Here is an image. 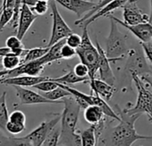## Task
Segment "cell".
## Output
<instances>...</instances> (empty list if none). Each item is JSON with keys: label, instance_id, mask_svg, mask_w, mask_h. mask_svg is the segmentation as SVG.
<instances>
[{"label": "cell", "instance_id": "obj_20", "mask_svg": "<svg viewBox=\"0 0 152 146\" xmlns=\"http://www.w3.org/2000/svg\"><path fill=\"white\" fill-rule=\"evenodd\" d=\"M65 43V39H62L55 44H53V45L51 46H48L49 49L47 51V53L43 56L41 57L39 60L45 64H48V63H51L54 61H57V60H60L61 59V48L62 46V45Z\"/></svg>", "mask_w": 152, "mask_h": 146}, {"label": "cell", "instance_id": "obj_24", "mask_svg": "<svg viewBox=\"0 0 152 146\" xmlns=\"http://www.w3.org/2000/svg\"><path fill=\"white\" fill-rule=\"evenodd\" d=\"M43 96H45L46 99L51 100V101H54V102H60L61 99H63L65 97L70 96V93L68 92L64 87H61V85L59 83L58 87L49 92H45L42 94Z\"/></svg>", "mask_w": 152, "mask_h": 146}, {"label": "cell", "instance_id": "obj_17", "mask_svg": "<svg viewBox=\"0 0 152 146\" xmlns=\"http://www.w3.org/2000/svg\"><path fill=\"white\" fill-rule=\"evenodd\" d=\"M127 1L128 0H114V1H112L110 3H109L108 4H106L105 6H103L102 8L98 10L96 12H94L87 20H86L80 26L83 27V28L88 27L91 23L95 21L97 19H99V18H101L102 16H108L113 11H115V10H117L118 8H122Z\"/></svg>", "mask_w": 152, "mask_h": 146}, {"label": "cell", "instance_id": "obj_26", "mask_svg": "<svg viewBox=\"0 0 152 146\" xmlns=\"http://www.w3.org/2000/svg\"><path fill=\"white\" fill-rule=\"evenodd\" d=\"M0 146H32L25 137H14L0 136Z\"/></svg>", "mask_w": 152, "mask_h": 146}, {"label": "cell", "instance_id": "obj_2", "mask_svg": "<svg viewBox=\"0 0 152 146\" xmlns=\"http://www.w3.org/2000/svg\"><path fill=\"white\" fill-rule=\"evenodd\" d=\"M63 112L61 114V136L58 146H81L80 132L77 131L80 105L70 95L63 98Z\"/></svg>", "mask_w": 152, "mask_h": 146}, {"label": "cell", "instance_id": "obj_44", "mask_svg": "<svg viewBox=\"0 0 152 146\" xmlns=\"http://www.w3.org/2000/svg\"><path fill=\"white\" fill-rule=\"evenodd\" d=\"M7 71H8V70H0V79H1L2 78H4V77L7 74Z\"/></svg>", "mask_w": 152, "mask_h": 146}, {"label": "cell", "instance_id": "obj_4", "mask_svg": "<svg viewBox=\"0 0 152 146\" xmlns=\"http://www.w3.org/2000/svg\"><path fill=\"white\" fill-rule=\"evenodd\" d=\"M82 42L81 45L76 49L77 55L79 57L80 62L87 66L89 70V80L95 79V74L98 71L99 64V52L96 46L90 39L87 27L83 28Z\"/></svg>", "mask_w": 152, "mask_h": 146}, {"label": "cell", "instance_id": "obj_41", "mask_svg": "<svg viewBox=\"0 0 152 146\" xmlns=\"http://www.w3.org/2000/svg\"><path fill=\"white\" fill-rule=\"evenodd\" d=\"M141 79L145 82L147 83L152 88V75L151 74H144L142 76H141Z\"/></svg>", "mask_w": 152, "mask_h": 146}, {"label": "cell", "instance_id": "obj_23", "mask_svg": "<svg viewBox=\"0 0 152 146\" xmlns=\"http://www.w3.org/2000/svg\"><path fill=\"white\" fill-rule=\"evenodd\" d=\"M51 79L57 83L63 84V85H74V84H77V83H83V82L89 81L88 79H83V78L77 77L73 70L69 71L67 74H65L60 78Z\"/></svg>", "mask_w": 152, "mask_h": 146}, {"label": "cell", "instance_id": "obj_9", "mask_svg": "<svg viewBox=\"0 0 152 146\" xmlns=\"http://www.w3.org/2000/svg\"><path fill=\"white\" fill-rule=\"evenodd\" d=\"M143 54L144 53L137 50H128L126 70L131 73V75L134 74L141 77L144 74H151V69L148 66L145 54Z\"/></svg>", "mask_w": 152, "mask_h": 146}, {"label": "cell", "instance_id": "obj_19", "mask_svg": "<svg viewBox=\"0 0 152 146\" xmlns=\"http://www.w3.org/2000/svg\"><path fill=\"white\" fill-rule=\"evenodd\" d=\"M84 110V118L91 125H95L104 119L103 111L97 105H89Z\"/></svg>", "mask_w": 152, "mask_h": 146}, {"label": "cell", "instance_id": "obj_35", "mask_svg": "<svg viewBox=\"0 0 152 146\" xmlns=\"http://www.w3.org/2000/svg\"><path fill=\"white\" fill-rule=\"evenodd\" d=\"M81 42H82V37L73 32L65 38V43L75 49H77L81 45Z\"/></svg>", "mask_w": 152, "mask_h": 146}, {"label": "cell", "instance_id": "obj_48", "mask_svg": "<svg viewBox=\"0 0 152 146\" xmlns=\"http://www.w3.org/2000/svg\"><path fill=\"white\" fill-rule=\"evenodd\" d=\"M2 1H3V0H0V4H2Z\"/></svg>", "mask_w": 152, "mask_h": 146}, {"label": "cell", "instance_id": "obj_28", "mask_svg": "<svg viewBox=\"0 0 152 146\" xmlns=\"http://www.w3.org/2000/svg\"><path fill=\"white\" fill-rule=\"evenodd\" d=\"M22 63V57L14 54H9L2 57V65L6 70H12Z\"/></svg>", "mask_w": 152, "mask_h": 146}, {"label": "cell", "instance_id": "obj_22", "mask_svg": "<svg viewBox=\"0 0 152 146\" xmlns=\"http://www.w3.org/2000/svg\"><path fill=\"white\" fill-rule=\"evenodd\" d=\"M5 46L12 51V53L16 55L23 57L27 49L24 48L21 39H20L17 36H10L5 40Z\"/></svg>", "mask_w": 152, "mask_h": 146}, {"label": "cell", "instance_id": "obj_38", "mask_svg": "<svg viewBox=\"0 0 152 146\" xmlns=\"http://www.w3.org/2000/svg\"><path fill=\"white\" fill-rule=\"evenodd\" d=\"M73 71L75 72V74L79 77V78H83V79H89V70L87 68L86 65H85L84 63L82 62H79L77 63L74 69H73Z\"/></svg>", "mask_w": 152, "mask_h": 146}, {"label": "cell", "instance_id": "obj_31", "mask_svg": "<svg viewBox=\"0 0 152 146\" xmlns=\"http://www.w3.org/2000/svg\"><path fill=\"white\" fill-rule=\"evenodd\" d=\"M112 1H114V0H102V1H100V2H98L97 4H96V5H95V7L92 10V11H90L89 12H87L86 15H84L82 18H80V19H78V20H77L76 21H75V25H78V26H80L86 20H87L89 17H91L94 12H96L98 10H100L101 8H102L103 6H105L106 4H108L109 3H110V2H112Z\"/></svg>", "mask_w": 152, "mask_h": 146}, {"label": "cell", "instance_id": "obj_7", "mask_svg": "<svg viewBox=\"0 0 152 146\" xmlns=\"http://www.w3.org/2000/svg\"><path fill=\"white\" fill-rule=\"evenodd\" d=\"M138 0H128L123 9V21L129 25L151 22V18L145 13L137 4Z\"/></svg>", "mask_w": 152, "mask_h": 146}, {"label": "cell", "instance_id": "obj_6", "mask_svg": "<svg viewBox=\"0 0 152 146\" xmlns=\"http://www.w3.org/2000/svg\"><path fill=\"white\" fill-rule=\"evenodd\" d=\"M49 4L53 14V28H52V34L47 46H51L53 44L62 39H65L69 34L72 33V29L69 28V26L67 24V22L61 15L57 8L56 2L54 0H50Z\"/></svg>", "mask_w": 152, "mask_h": 146}, {"label": "cell", "instance_id": "obj_27", "mask_svg": "<svg viewBox=\"0 0 152 146\" xmlns=\"http://www.w3.org/2000/svg\"><path fill=\"white\" fill-rule=\"evenodd\" d=\"M48 49L49 47L46 46V47H36L27 50L22 57V63L40 59L47 53Z\"/></svg>", "mask_w": 152, "mask_h": 146}, {"label": "cell", "instance_id": "obj_15", "mask_svg": "<svg viewBox=\"0 0 152 146\" xmlns=\"http://www.w3.org/2000/svg\"><path fill=\"white\" fill-rule=\"evenodd\" d=\"M108 17L112 18L118 24L123 26L124 28H126V29H128L131 33H133L134 35V37H136L142 43H145V42H149L151 41V22H146V23H139V24H134V25H129L125 23L122 20L109 14Z\"/></svg>", "mask_w": 152, "mask_h": 146}, {"label": "cell", "instance_id": "obj_12", "mask_svg": "<svg viewBox=\"0 0 152 146\" xmlns=\"http://www.w3.org/2000/svg\"><path fill=\"white\" fill-rule=\"evenodd\" d=\"M45 64L38 59L31 62H27L21 63L17 68L8 70L7 74L4 76L5 78L10 77H17L21 75H28V76H39L45 68Z\"/></svg>", "mask_w": 152, "mask_h": 146}, {"label": "cell", "instance_id": "obj_42", "mask_svg": "<svg viewBox=\"0 0 152 146\" xmlns=\"http://www.w3.org/2000/svg\"><path fill=\"white\" fill-rule=\"evenodd\" d=\"M9 54H13L12 51L11 49H9L8 47L4 46V47H0V57H4Z\"/></svg>", "mask_w": 152, "mask_h": 146}, {"label": "cell", "instance_id": "obj_45", "mask_svg": "<svg viewBox=\"0 0 152 146\" xmlns=\"http://www.w3.org/2000/svg\"><path fill=\"white\" fill-rule=\"evenodd\" d=\"M150 29H151V40H152V23L151 24V28H150Z\"/></svg>", "mask_w": 152, "mask_h": 146}, {"label": "cell", "instance_id": "obj_1", "mask_svg": "<svg viewBox=\"0 0 152 146\" xmlns=\"http://www.w3.org/2000/svg\"><path fill=\"white\" fill-rule=\"evenodd\" d=\"M117 114L120 120L118 125L113 128L106 127L102 132L100 140L104 146H132L139 140H152V136L140 135L134 127L136 120L142 116L141 114H128L121 110L118 105Z\"/></svg>", "mask_w": 152, "mask_h": 146}, {"label": "cell", "instance_id": "obj_50", "mask_svg": "<svg viewBox=\"0 0 152 146\" xmlns=\"http://www.w3.org/2000/svg\"><path fill=\"white\" fill-rule=\"evenodd\" d=\"M1 10H2V8L0 7V13H1Z\"/></svg>", "mask_w": 152, "mask_h": 146}, {"label": "cell", "instance_id": "obj_16", "mask_svg": "<svg viewBox=\"0 0 152 146\" xmlns=\"http://www.w3.org/2000/svg\"><path fill=\"white\" fill-rule=\"evenodd\" d=\"M48 77H42V76H28V75H21L17 77H10V78H2L0 79V84L5 86H12V87H34L35 85L49 79Z\"/></svg>", "mask_w": 152, "mask_h": 146}, {"label": "cell", "instance_id": "obj_21", "mask_svg": "<svg viewBox=\"0 0 152 146\" xmlns=\"http://www.w3.org/2000/svg\"><path fill=\"white\" fill-rule=\"evenodd\" d=\"M81 146H97L99 138L96 136L95 126L91 125L88 128L80 132Z\"/></svg>", "mask_w": 152, "mask_h": 146}, {"label": "cell", "instance_id": "obj_46", "mask_svg": "<svg viewBox=\"0 0 152 146\" xmlns=\"http://www.w3.org/2000/svg\"><path fill=\"white\" fill-rule=\"evenodd\" d=\"M151 19H152V0H151Z\"/></svg>", "mask_w": 152, "mask_h": 146}, {"label": "cell", "instance_id": "obj_32", "mask_svg": "<svg viewBox=\"0 0 152 146\" xmlns=\"http://www.w3.org/2000/svg\"><path fill=\"white\" fill-rule=\"evenodd\" d=\"M58 85H59V83H57V82L52 80L51 79H49L44 80V81H42V82H40L38 84L35 85L33 87L39 90V91H41V92H43V93H45V92H49V91L56 88L58 87Z\"/></svg>", "mask_w": 152, "mask_h": 146}, {"label": "cell", "instance_id": "obj_49", "mask_svg": "<svg viewBox=\"0 0 152 146\" xmlns=\"http://www.w3.org/2000/svg\"><path fill=\"white\" fill-rule=\"evenodd\" d=\"M91 1H94V0H91ZM100 1H102V0H98V2H100Z\"/></svg>", "mask_w": 152, "mask_h": 146}, {"label": "cell", "instance_id": "obj_33", "mask_svg": "<svg viewBox=\"0 0 152 146\" xmlns=\"http://www.w3.org/2000/svg\"><path fill=\"white\" fill-rule=\"evenodd\" d=\"M8 120L15 124L26 126V116L23 112L19 111V110L13 111L11 114H9Z\"/></svg>", "mask_w": 152, "mask_h": 146}, {"label": "cell", "instance_id": "obj_5", "mask_svg": "<svg viewBox=\"0 0 152 146\" xmlns=\"http://www.w3.org/2000/svg\"><path fill=\"white\" fill-rule=\"evenodd\" d=\"M131 76L137 89V100L134 107L125 108L124 111L130 115L146 114L152 124V93L146 87L145 82L140 76L134 74Z\"/></svg>", "mask_w": 152, "mask_h": 146}, {"label": "cell", "instance_id": "obj_10", "mask_svg": "<svg viewBox=\"0 0 152 146\" xmlns=\"http://www.w3.org/2000/svg\"><path fill=\"white\" fill-rule=\"evenodd\" d=\"M56 3L61 4L65 9L74 12L77 16L82 18L87 12L92 11L95 5L96 2L91 0H54ZM79 18V19H80Z\"/></svg>", "mask_w": 152, "mask_h": 146}, {"label": "cell", "instance_id": "obj_11", "mask_svg": "<svg viewBox=\"0 0 152 146\" xmlns=\"http://www.w3.org/2000/svg\"><path fill=\"white\" fill-rule=\"evenodd\" d=\"M96 47L99 52L98 71L100 74V79L107 82L110 85L114 86L116 81V77L110 67V62L105 54V50H103V48L100 45L98 41H96Z\"/></svg>", "mask_w": 152, "mask_h": 146}, {"label": "cell", "instance_id": "obj_13", "mask_svg": "<svg viewBox=\"0 0 152 146\" xmlns=\"http://www.w3.org/2000/svg\"><path fill=\"white\" fill-rule=\"evenodd\" d=\"M16 90V95L20 99L21 104L29 105V104H42V103H62V101L54 102L46 99L42 95L36 93L32 90L27 89L21 87H13Z\"/></svg>", "mask_w": 152, "mask_h": 146}, {"label": "cell", "instance_id": "obj_25", "mask_svg": "<svg viewBox=\"0 0 152 146\" xmlns=\"http://www.w3.org/2000/svg\"><path fill=\"white\" fill-rule=\"evenodd\" d=\"M9 113L6 103V92H3L0 95V130L6 132L5 127L8 122Z\"/></svg>", "mask_w": 152, "mask_h": 146}, {"label": "cell", "instance_id": "obj_36", "mask_svg": "<svg viewBox=\"0 0 152 146\" xmlns=\"http://www.w3.org/2000/svg\"><path fill=\"white\" fill-rule=\"evenodd\" d=\"M25 128H26V126L15 124V123H12L9 120H8L6 127H5L6 132L11 134V135H19V134L22 133L25 130Z\"/></svg>", "mask_w": 152, "mask_h": 146}, {"label": "cell", "instance_id": "obj_43", "mask_svg": "<svg viewBox=\"0 0 152 146\" xmlns=\"http://www.w3.org/2000/svg\"><path fill=\"white\" fill-rule=\"evenodd\" d=\"M37 0H22V4H27L28 7H33L35 5V4L37 3Z\"/></svg>", "mask_w": 152, "mask_h": 146}, {"label": "cell", "instance_id": "obj_47", "mask_svg": "<svg viewBox=\"0 0 152 146\" xmlns=\"http://www.w3.org/2000/svg\"><path fill=\"white\" fill-rule=\"evenodd\" d=\"M39 1H47V2H48L49 0H39Z\"/></svg>", "mask_w": 152, "mask_h": 146}, {"label": "cell", "instance_id": "obj_40", "mask_svg": "<svg viewBox=\"0 0 152 146\" xmlns=\"http://www.w3.org/2000/svg\"><path fill=\"white\" fill-rule=\"evenodd\" d=\"M142 47L143 50V53L145 54V57L152 63V40L149 42L142 43Z\"/></svg>", "mask_w": 152, "mask_h": 146}, {"label": "cell", "instance_id": "obj_39", "mask_svg": "<svg viewBox=\"0 0 152 146\" xmlns=\"http://www.w3.org/2000/svg\"><path fill=\"white\" fill-rule=\"evenodd\" d=\"M22 5V0H15V5H14V13H13V18L11 21L12 27H17L18 24V20H19V14L20 11V7Z\"/></svg>", "mask_w": 152, "mask_h": 146}, {"label": "cell", "instance_id": "obj_3", "mask_svg": "<svg viewBox=\"0 0 152 146\" xmlns=\"http://www.w3.org/2000/svg\"><path fill=\"white\" fill-rule=\"evenodd\" d=\"M109 18L110 20V29L106 40L105 54L110 62H115L127 54L128 48L126 36L119 30L118 23L112 18Z\"/></svg>", "mask_w": 152, "mask_h": 146}, {"label": "cell", "instance_id": "obj_18", "mask_svg": "<svg viewBox=\"0 0 152 146\" xmlns=\"http://www.w3.org/2000/svg\"><path fill=\"white\" fill-rule=\"evenodd\" d=\"M89 84H90L92 93L99 95L105 101L110 100L115 93L114 86L110 85L107 82H105L100 79H94L93 80H89Z\"/></svg>", "mask_w": 152, "mask_h": 146}, {"label": "cell", "instance_id": "obj_8", "mask_svg": "<svg viewBox=\"0 0 152 146\" xmlns=\"http://www.w3.org/2000/svg\"><path fill=\"white\" fill-rule=\"evenodd\" d=\"M60 121L61 114H54L53 118L42 122L37 128L31 131L28 135L25 136V137L29 141L32 146H41L47 135L56 125H58Z\"/></svg>", "mask_w": 152, "mask_h": 146}, {"label": "cell", "instance_id": "obj_37", "mask_svg": "<svg viewBox=\"0 0 152 146\" xmlns=\"http://www.w3.org/2000/svg\"><path fill=\"white\" fill-rule=\"evenodd\" d=\"M61 59H66V60L72 59L74 56L77 55V51L75 48L64 43L61 48Z\"/></svg>", "mask_w": 152, "mask_h": 146}, {"label": "cell", "instance_id": "obj_34", "mask_svg": "<svg viewBox=\"0 0 152 146\" xmlns=\"http://www.w3.org/2000/svg\"><path fill=\"white\" fill-rule=\"evenodd\" d=\"M32 10V12L34 13H36L37 15H44L45 13H46L47 10H48V2L47 1H39L37 0V3L35 4V5L33 7L30 8Z\"/></svg>", "mask_w": 152, "mask_h": 146}, {"label": "cell", "instance_id": "obj_29", "mask_svg": "<svg viewBox=\"0 0 152 146\" xmlns=\"http://www.w3.org/2000/svg\"><path fill=\"white\" fill-rule=\"evenodd\" d=\"M1 13H0V30H2L13 18L14 9L12 7H8L2 4L1 6Z\"/></svg>", "mask_w": 152, "mask_h": 146}, {"label": "cell", "instance_id": "obj_14", "mask_svg": "<svg viewBox=\"0 0 152 146\" xmlns=\"http://www.w3.org/2000/svg\"><path fill=\"white\" fill-rule=\"evenodd\" d=\"M38 15L34 13L30 7H28L27 4H22L19 14V20H18V24H17V33L16 36L22 40L35 20L37 18Z\"/></svg>", "mask_w": 152, "mask_h": 146}, {"label": "cell", "instance_id": "obj_30", "mask_svg": "<svg viewBox=\"0 0 152 146\" xmlns=\"http://www.w3.org/2000/svg\"><path fill=\"white\" fill-rule=\"evenodd\" d=\"M60 136H61V128L57 127L56 125L47 135L46 138L45 139L41 146H58Z\"/></svg>", "mask_w": 152, "mask_h": 146}]
</instances>
